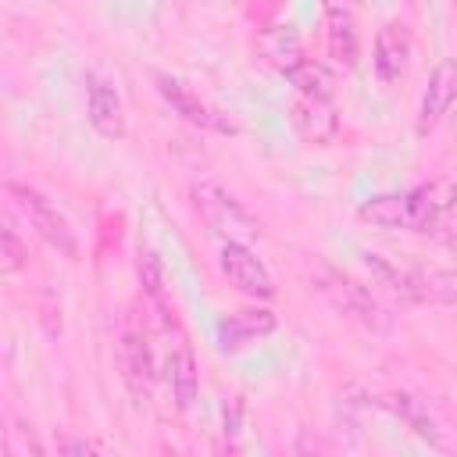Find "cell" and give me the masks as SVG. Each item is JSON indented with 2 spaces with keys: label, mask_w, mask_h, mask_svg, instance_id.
<instances>
[{
  "label": "cell",
  "mask_w": 457,
  "mask_h": 457,
  "mask_svg": "<svg viewBox=\"0 0 457 457\" xmlns=\"http://www.w3.org/2000/svg\"><path fill=\"white\" fill-rule=\"evenodd\" d=\"M357 214L378 228H407V232H425L450 243L453 196L446 182H425V186H414L411 193L371 196L357 207Z\"/></svg>",
  "instance_id": "obj_1"
},
{
  "label": "cell",
  "mask_w": 457,
  "mask_h": 457,
  "mask_svg": "<svg viewBox=\"0 0 457 457\" xmlns=\"http://www.w3.org/2000/svg\"><path fill=\"white\" fill-rule=\"evenodd\" d=\"M364 264L371 275L403 300H453V275L450 271H414L403 264L386 261L382 253H364Z\"/></svg>",
  "instance_id": "obj_2"
},
{
  "label": "cell",
  "mask_w": 457,
  "mask_h": 457,
  "mask_svg": "<svg viewBox=\"0 0 457 457\" xmlns=\"http://www.w3.org/2000/svg\"><path fill=\"white\" fill-rule=\"evenodd\" d=\"M193 204H196L200 218H204L214 232H221L225 239L246 243V239H253V236L261 232L257 221L250 218V211H246L228 189H221L218 182H196V186H193Z\"/></svg>",
  "instance_id": "obj_3"
},
{
  "label": "cell",
  "mask_w": 457,
  "mask_h": 457,
  "mask_svg": "<svg viewBox=\"0 0 457 457\" xmlns=\"http://www.w3.org/2000/svg\"><path fill=\"white\" fill-rule=\"evenodd\" d=\"M86 118L104 139H121L125 136V107L114 79L100 68L86 71Z\"/></svg>",
  "instance_id": "obj_4"
},
{
  "label": "cell",
  "mask_w": 457,
  "mask_h": 457,
  "mask_svg": "<svg viewBox=\"0 0 457 457\" xmlns=\"http://www.w3.org/2000/svg\"><path fill=\"white\" fill-rule=\"evenodd\" d=\"M11 193L18 196L21 211H25L29 221L36 225V232H39L54 250H61L64 257H75V253H79V243H75V232H71L68 218H64L39 189H32V186H11Z\"/></svg>",
  "instance_id": "obj_5"
},
{
  "label": "cell",
  "mask_w": 457,
  "mask_h": 457,
  "mask_svg": "<svg viewBox=\"0 0 457 457\" xmlns=\"http://www.w3.org/2000/svg\"><path fill=\"white\" fill-rule=\"evenodd\" d=\"M221 271L228 275V282L236 289H243L246 296H257V300H268L275 296V278L271 271L264 268V261L239 239H225L221 243Z\"/></svg>",
  "instance_id": "obj_6"
},
{
  "label": "cell",
  "mask_w": 457,
  "mask_h": 457,
  "mask_svg": "<svg viewBox=\"0 0 457 457\" xmlns=\"http://www.w3.org/2000/svg\"><path fill=\"white\" fill-rule=\"evenodd\" d=\"M154 82H157V93L168 100V107H171L179 118H186L189 125L207 129V132H232V125H228L221 114H214L193 89H186V82H179V79H171V75H157Z\"/></svg>",
  "instance_id": "obj_7"
},
{
  "label": "cell",
  "mask_w": 457,
  "mask_h": 457,
  "mask_svg": "<svg viewBox=\"0 0 457 457\" xmlns=\"http://www.w3.org/2000/svg\"><path fill=\"white\" fill-rule=\"evenodd\" d=\"M453 86H457V68H453V61L436 64V71L428 75V86H425V93H421V104H418V121H414L418 136H428V132L443 121V114L450 111V100H453Z\"/></svg>",
  "instance_id": "obj_8"
},
{
  "label": "cell",
  "mask_w": 457,
  "mask_h": 457,
  "mask_svg": "<svg viewBox=\"0 0 457 457\" xmlns=\"http://www.w3.org/2000/svg\"><path fill=\"white\" fill-rule=\"evenodd\" d=\"M275 332V314L271 311H236L228 318L218 321V346L225 353H236L250 343H257L261 336Z\"/></svg>",
  "instance_id": "obj_9"
},
{
  "label": "cell",
  "mask_w": 457,
  "mask_h": 457,
  "mask_svg": "<svg viewBox=\"0 0 457 457\" xmlns=\"http://www.w3.org/2000/svg\"><path fill=\"white\" fill-rule=\"evenodd\" d=\"M407 57H411V36L403 25L389 21L378 29L375 36V71L382 82H396L407 71Z\"/></svg>",
  "instance_id": "obj_10"
},
{
  "label": "cell",
  "mask_w": 457,
  "mask_h": 457,
  "mask_svg": "<svg viewBox=\"0 0 457 457\" xmlns=\"http://www.w3.org/2000/svg\"><path fill=\"white\" fill-rule=\"evenodd\" d=\"M164 378H168V389H171V400L179 411H186L193 400H196V389H200V371H196V357L186 343H175L168 350V364H164Z\"/></svg>",
  "instance_id": "obj_11"
},
{
  "label": "cell",
  "mask_w": 457,
  "mask_h": 457,
  "mask_svg": "<svg viewBox=\"0 0 457 457\" xmlns=\"http://www.w3.org/2000/svg\"><path fill=\"white\" fill-rule=\"evenodd\" d=\"M121 364H125V382L136 396H150V382H154V357H150V343L139 328H129L121 336Z\"/></svg>",
  "instance_id": "obj_12"
},
{
  "label": "cell",
  "mask_w": 457,
  "mask_h": 457,
  "mask_svg": "<svg viewBox=\"0 0 457 457\" xmlns=\"http://www.w3.org/2000/svg\"><path fill=\"white\" fill-rule=\"evenodd\" d=\"M375 403L382 407V411H389V414H396V418H403L421 439H428L432 446H446L443 443V436H439V425H436V418H432V411H428V403L425 400H418V396H407V393H386V396H375Z\"/></svg>",
  "instance_id": "obj_13"
},
{
  "label": "cell",
  "mask_w": 457,
  "mask_h": 457,
  "mask_svg": "<svg viewBox=\"0 0 457 457\" xmlns=\"http://www.w3.org/2000/svg\"><path fill=\"white\" fill-rule=\"evenodd\" d=\"M289 114H293V125L300 129V136H307L314 143H325L336 132V114H332L328 96H307V93H300L293 100Z\"/></svg>",
  "instance_id": "obj_14"
},
{
  "label": "cell",
  "mask_w": 457,
  "mask_h": 457,
  "mask_svg": "<svg viewBox=\"0 0 457 457\" xmlns=\"http://www.w3.org/2000/svg\"><path fill=\"white\" fill-rule=\"evenodd\" d=\"M325 21H328V54L343 68H353L357 64V25H353L350 7L339 4V0H328Z\"/></svg>",
  "instance_id": "obj_15"
},
{
  "label": "cell",
  "mask_w": 457,
  "mask_h": 457,
  "mask_svg": "<svg viewBox=\"0 0 457 457\" xmlns=\"http://www.w3.org/2000/svg\"><path fill=\"white\" fill-rule=\"evenodd\" d=\"M136 271H139L143 293L161 307V314H164L168 321H175V318H171V303H168V271H164V261H161L150 246H139V253H136Z\"/></svg>",
  "instance_id": "obj_16"
},
{
  "label": "cell",
  "mask_w": 457,
  "mask_h": 457,
  "mask_svg": "<svg viewBox=\"0 0 457 457\" xmlns=\"http://www.w3.org/2000/svg\"><path fill=\"white\" fill-rule=\"evenodd\" d=\"M328 293H332V300L343 307V311H350V314H357V318H364L368 325L382 314L378 311V303L371 300V293H364L357 282H350V278H332V286H325Z\"/></svg>",
  "instance_id": "obj_17"
},
{
  "label": "cell",
  "mask_w": 457,
  "mask_h": 457,
  "mask_svg": "<svg viewBox=\"0 0 457 457\" xmlns=\"http://www.w3.org/2000/svg\"><path fill=\"white\" fill-rule=\"evenodd\" d=\"M261 46H264V54H268V61L289 79L307 57H303V50H300V43H296V36H289V32H271V36H264L261 39Z\"/></svg>",
  "instance_id": "obj_18"
},
{
  "label": "cell",
  "mask_w": 457,
  "mask_h": 457,
  "mask_svg": "<svg viewBox=\"0 0 457 457\" xmlns=\"http://www.w3.org/2000/svg\"><path fill=\"white\" fill-rule=\"evenodd\" d=\"M0 264L4 268H21L25 264V239L14 225V218L0 207Z\"/></svg>",
  "instance_id": "obj_19"
},
{
  "label": "cell",
  "mask_w": 457,
  "mask_h": 457,
  "mask_svg": "<svg viewBox=\"0 0 457 457\" xmlns=\"http://www.w3.org/2000/svg\"><path fill=\"white\" fill-rule=\"evenodd\" d=\"M0 450H7V443H4V421H0Z\"/></svg>",
  "instance_id": "obj_20"
}]
</instances>
